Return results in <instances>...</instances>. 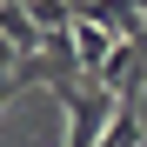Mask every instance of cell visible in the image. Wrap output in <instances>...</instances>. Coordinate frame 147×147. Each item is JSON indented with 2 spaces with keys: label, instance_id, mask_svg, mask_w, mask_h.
Listing matches in <instances>:
<instances>
[{
  "label": "cell",
  "instance_id": "1",
  "mask_svg": "<svg viewBox=\"0 0 147 147\" xmlns=\"http://www.w3.org/2000/svg\"><path fill=\"white\" fill-rule=\"evenodd\" d=\"M107 54H114L107 13H100V7H74V67H80V80H100Z\"/></svg>",
  "mask_w": 147,
  "mask_h": 147
},
{
  "label": "cell",
  "instance_id": "2",
  "mask_svg": "<svg viewBox=\"0 0 147 147\" xmlns=\"http://www.w3.org/2000/svg\"><path fill=\"white\" fill-rule=\"evenodd\" d=\"M0 40H7V47H13L20 60H40V47H47L40 20H34L27 7H7V0H0Z\"/></svg>",
  "mask_w": 147,
  "mask_h": 147
},
{
  "label": "cell",
  "instance_id": "3",
  "mask_svg": "<svg viewBox=\"0 0 147 147\" xmlns=\"http://www.w3.org/2000/svg\"><path fill=\"white\" fill-rule=\"evenodd\" d=\"M100 147H140V114H134V100H120V114H114V127H107Z\"/></svg>",
  "mask_w": 147,
  "mask_h": 147
}]
</instances>
